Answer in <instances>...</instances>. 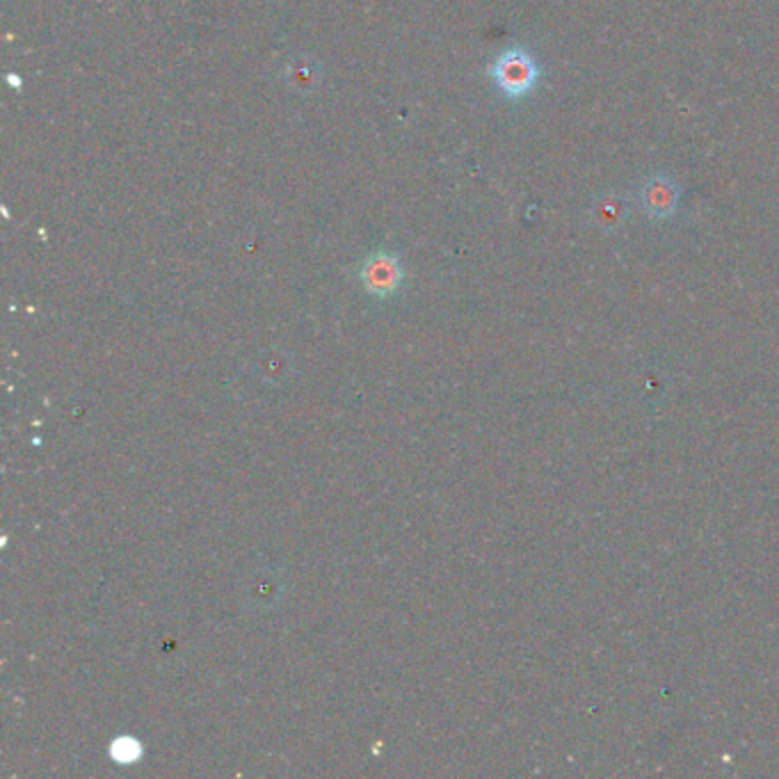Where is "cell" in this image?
I'll list each match as a JSON object with an SVG mask.
<instances>
[{
	"label": "cell",
	"mask_w": 779,
	"mask_h": 779,
	"mask_svg": "<svg viewBox=\"0 0 779 779\" xmlns=\"http://www.w3.org/2000/svg\"><path fill=\"white\" fill-rule=\"evenodd\" d=\"M492 78L505 97H524L535 88L537 67L524 48H510L497 57Z\"/></svg>",
	"instance_id": "obj_1"
},
{
	"label": "cell",
	"mask_w": 779,
	"mask_h": 779,
	"mask_svg": "<svg viewBox=\"0 0 779 779\" xmlns=\"http://www.w3.org/2000/svg\"><path fill=\"white\" fill-rule=\"evenodd\" d=\"M364 283L370 293H380V296H387L391 291H396L398 283H400V264H398V258L387 254V252H380V254H372L368 261L364 264Z\"/></svg>",
	"instance_id": "obj_2"
},
{
	"label": "cell",
	"mask_w": 779,
	"mask_h": 779,
	"mask_svg": "<svg viewBox=\"0 0 779 779\" xmlns=\"http://www.w3.org/2000/svg\"><path fill=\"white\" fill-rule=\"evenodd\" d=\"M675 190L672 186H668L666 181L660 183H652L647 188V209L656 215H666L675 209Z\"/></svg>",
	"instance_id": "obj_3"
},
{
	"label": "cell",
	"mask_w": 779,
	"mask_h": 779,
	"mask_svg": "<svg viewBox=\"0 0 779 779\" xmlns=\"http://www.w3.org/2000/svg\"><path fill=\"white\" fill-rule=\"evenodd\" d=\"M112 757L118 759L120 764H131L140 757V745L133 738H120L118 743L112 745Z\"/></svg>",
	"instance_id": "obj_4"
}]
</instances>
